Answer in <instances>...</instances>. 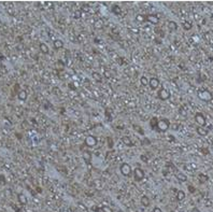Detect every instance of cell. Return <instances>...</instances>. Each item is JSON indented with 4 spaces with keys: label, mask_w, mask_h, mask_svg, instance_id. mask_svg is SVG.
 <instances>
[{
    "label": "cell",
    "mask_w": 213,
    "mask_h": 212,
    "mask_svg": "<svg viewBox=\"0 0 213 212\" xmlns=\"http://www.w3.org/2000/svg\"><path fill=\"white\" fill-rule=\"evenodd\" d=\"M170 121L168 119H161L160 121H158L157 123V127L156 129L160 133H166L170 128Z\"/></svg>",
    "instance_id": "obj_1"
},
{
    "label": "cell",
    "mask_w": 213,
    "mask_h": 212,
    "mask_svg": "<svg viewBox=\"0 0 213 212\" xmlns=\"http://www.w3.org/2000/svg\"><path fill=\"white\" fill-rule=\"evenodd\" d=\"M197 96H198V98H199V99H201L202 101H206V102L211 101V100H212V98H213L212 93H211V92H209L208 89L199 90V92H198V94H197Z\"/></svg>",
    "instance_id": "obj_2"
},
{
    "label": "cell",
    "mask_w": 213,
    "mask_h": 212,
    "mask_svg": "<svg viewBox=\"0 0 213 212\" xmlns=\"http://www.w3.org/2000/svg\"><path fill=\"white\" fill-rule=\"evenodd\" d=\"M134 173V179L136 182H140L144 179V176H145V173H144V170H142L140 167H137L135 168V170L133 171Z\"/></svg>",
    "instance_id": "obj_3"
},
{
    "label": "cell",
    "mask_w": 213,
    "mask_h": 212,
    "mask_svg": "<svg viewBox=\"0 0 213 212\" xmlns=\"http://www.w3.org/2000/svg\"><path fill=\"white\" fill-rule=\"evenodd\" d=\"M120 170H121V173L124 175V176H130L133 173V169H131V166H130L129 164L127 163H123L120 167Z\"/></svg>",
    "instance_id": "obj_4"
},
{
    "label": "cell",
    "mask_w": 213,
    "mask_h": 212,
    "mask_svg": "<svg viewBox=\"0 0 213 212\" xmlns=\"http://www.w3.org/2000/svg\"><path fill=\"white\" fill-rule=\"evenodd\" d=\"M195 122L199 125V127H205L206 124H207L205 115L202 113H200V112H198V113L195 114Z\"/></svg>",
    "instance_id": "obj_5"
},
{
    "label": "cell",
    "mask_w": 213,
    "mask_h": 212,
    "mask_svg": "<svg viewBox=\"0 0 213 212\" xmlns=\"http://www.w3.org/2000/svg\"><path fill=\"white\" fill-rule=\"evenodd\" d=\"M170 92L168 89H166L165 87H161L158 92V98L163 101H166V100H168L170 98Z\"/></svg>",
    "instance_id": "obj_6"
},
{
    "label": "cell",
    "mask_w": 213,
    "mask_h": 212,
    "mask_svg": "<svg viewBox=\"0 0 213 212\" xmlns=\"http://www.w3.org/2000/svg\"><path fill=\"white\" fill-rule=\"evenodd\" d=\"M84 142H85V145H87L89 148H93V147H96L98 140H97V138L95 137V136H87L85 138Z\"/></svg>",
    "instance_id": "obj_7"
},
{
    "label": "cell",
    "mask_w": 213,
    "mask_h": 212,
    "mask_svg": "<svg viewBox=\"0 0 213 212\" xmlns=\"http://www.w3.org/2000/svg\"><path fill=\"white\" fill-rule=\"evenodd\" d=\"M145 21L151 23V24L153 25H158L159 24V17L155 14H149L145 16Z\"/></svg>",
    "instance_id": "obj_8"
},
{
    "label": "cell",
    "mask_w": 213,
    "mask_h": 212,
    "mask_svg": "<svg viewBox=\"0 0 213 212\" xmlns=\"http://www.w3.org/2000/svg\"><path fill=\"white\" fill-rule=\"evenodd\" d=\"M159 84H160V82H159V80H158L157 78H151V79L149 80V86H150V88L153 89V90L157 89L158 86H159Z\"/></svg>",
    "instance_id": "obj_9"
},
{
    "label": "cell",
    "mask_w": 213,
    "mask_h": 212,
    "mask_svg": "<svg viewBox=\"0 0 213 212\" xmlns=\"http://www.w3.org/2000/svg\"><path fill=\"white\" fill-rule=\"evenodd\" d=\"M64 45H65V43H64V41L60 40V39H56V40L53 42V46H54L55 50H60V49H63Z\"/></svg>",
    "instance_id": "obj_10"
},
{
    "label": "cell",
    "mask_w": 213,
    "mask_h": 212,
    "mask_svg": "<svg viewBox=\"0 0 213 212\" xmlns=\"http://www.w3.org/2000/svg\"><path fill=\"white\" fill-rule=\"evenodd\" d=\"M17 200H18V203L21 204V205H23V206H26L27 204H28V199H27V197L24 195V194H18L17 195Z\"/></svg>",
    "instance_id": "obj_11"
},
{
    "label": "cell",
    "mask_w": 213,
    "mask_h": 212,
    "mask_svg": "<svg viewBox=\"0 0 213 212\" xmlns=\"http://www.w3.org/2000/svg\"><path fill=\"white\" fill-rule=\"evenodd\" d=\"M196 132H197V134H198L199 136L206 137V136H208V134H209V129L206 128V127H198V128L196 129Z\"/></svg>",
    "instance_id": "obj_12"
},
{
    "label": "cell",
    "mask_w": 213,
    "mask_h": 212,
    "mask_svg": "<svg viewBox=\"0 0 213 212\" xmlns=\"http://www.w3.org/2000/svg\"><path fill=\"white\" fill-rule=\"evenodd\" d=\"M140 203H141V205L143 206L144 208H148L149 206H150V204H151V201H150V198L146 196V195H143L141 197V199H140Z\"/></svg>",
    "instance_id": "obj_13"
},
{
    "label": "cell",
    "mask_w": 213,
    "mask_h": 212,
    "mask_svg": "<svg viewBox=\"0 0 213 212\" xmlns=\"http://www.w3.org/2000/svg\"><path fill=\"white\" fill-rule=\"evenodd\" d=\"M122 141H123V143L128 148H131L134 145V142L131 141V139H130V137H128V136H124L122 138Z\"/></svg>",
    "instance_id": "obj_14"
},
{
    "label": "cell",
    "mask_w": 213,
    "mask_h": 212,
    "mask_svg": "<svg viewBox=\"0 0 213 212\" xmlns=\"http://www.w3.org/2000/svg\"><path fill=\"white\" fill-rule=\"evenodd\" d=\"M175 178L179 182H186L187 181V176L183 172H176L175 173Z\"/></svg>",
    "instance_id": "obj_15"
},
{
    "label": "cell",
    "mask_w": 213,
    "mask_h": 212,
    "mask_svg": "<svg viewBox=\"0 0 213 212\" xmlns=\"http://www.w3.org/2000/svg\"><path fill=\"white\" fill-rule=\"evenodd\" d=\"M27 97H28V94H27V92H26L25 89H22V90H19V92H18V94H17V98H18L19 100H22V101L26 100V99H27Z\"/></svg>",
    "instance_id": "obj_16"
},
{
    "label": "cell",
    "mask_w": 213,
    "mask_h": 212,
    "mask_svg": "<svg viewBox=\"0 0 213 212\" xmlns=\"http://www.w3.org/2000/svg\"><path fill=\"white\" fill-rule=\"evenodd\" d=\"M208 180H209V176H208L206 173H202V172H201V173L198 174V181H199L201 184L206 183Z\"/></svg>",
    "instance_id": "obj_17"
},
{
    "label": "cell",
    "mask_w": 213,
    "mask_h": 212,
    "mask_svg": "<svg viewBox=\"0 0 213 212\" xmlns=\"http://www.w3.org/2000/svg\"><path fill=\"white\" fill-rule=\"evenodd\" d=\"M39 48H40V51H41L43 54H45V55L50 53V49H49V46H47L45 43H43V42H41V43H40Z\"/></svg>",
    "instance_id": "obj_18"
},
{
    "label": "cell",
    "mask_w": 213,
    "mask_h": 212,
    "mask_svg": "<svg viewBox=\"0 0 213 212\" xmlns=\"http://www.w3.org/2000/svg\"><path fill=\"white\" fill-rule=\"evenodd\" d=\"M185 192L184 191H182V190H179L178 191V193H176V199L179 200V201H182V200H184V198H185Z\"/></svg>",
    "instance_id": "obj_19"
},
{
    "label": "cell",
    "mask_w": 213,
    "mask_h": 212,
    "mask_svg": "<svg viewBox=\"0 0 213 212\" xmlns=\"http://www.w3.org/2000/svg\"><path fill=\"white\" fill-rule=\"evenodd\" d=\"M168 28H169L170 31H175L178 29V24H176L175 22H173V21H170L168 23Z\"/></svg>",
    "instance_id": "obj_20"
},
{
    "label": "cell",
    "mask_w": 213,
    "mask_h": 212,
    "mask_svg": "<svg viewBox=\"0 0 213 212\" xmlns=\"http://www.w3.org/2000/svg\"><path fill=\"white\" fill-rule=\"evenodd\" d=\"M92 77H93V79L96 81V82H98V83H100V82L102 81V75L100 74V73H98V72H93L92 73Z\"/></svg>",
    "instance_id": "obj_21"
},
{
    "label": "cell",
    "mask_w": 213,
    "mask_h": 212,
    "mask_svg": "<svg viewBox=\"0 0 213 212\" xmlns=\"http://www.w3.org/2000/svg\"><path fill=\"white\" fill-rule=\"evenodd\" d=\"M83 158H84V160H85L87 164H89V161H90V159H92L90 152H88V151H84V153H83Z\"/></svg>",
    "instance_id": "obj_22"
},
{
    "label": "cell",
    "mask_w": 213,
    "mask_h": 212,
    "mask_svg": "<svg viewBox=\"0 0 213 212\" xmlns=\"http://www.w3.org/2000/svg\"><path fill=\"white\" fill-rule=\"evenodd\" d=\"M94 26H95V28L100 29V28H102V27L104 26V23H103V21H102V19H97L96 22H95Z\"/></svg>",
    "instance_id": "obj_23"
},
{
    "label": "cell",
    "mask_w": 213,
    "mask_h": 212,
    "mask_svg": "<svg viewBox=\"0 0 213 212\" xmlns=\"http://www.w3.org/2000/svg\"><path fill=\"white\" fill-rule=\"evenodd\" d=\"M140 83H141L142 86H148L149 85V79L146 77H144V75H142L140 78Z\"/></svg>",
    "instance_id": "obj_24"
},
{
    "label": "cell",
    "mask_w": 213,
    "mask_h": 212,
    "mask_svg": "<svg viewBox=\"0 0 213 212\" xmlns=\"http://www.w3.org/2000/svg\"><path fill=\"white\" fill-rule=\"evenodd\" d=\"M193 28V24L191 22H184L183 23V29L184 30H191Z\"/></svg>",
    "instance_id": "obj_25"
},
{
    "label": "cell",
    "mask_w": 213,
    "mask_h": 212,
    "mask_svg": "<svg viewBox=\"0 0 213 212\" xmlns=\"http://www.w3.org/2000/svg\"><path fill=\"white\" fill-rule=\"evenodd\" d=\"M157 123H158V121H157L156 117H153V119L151 120V122H150V125H151V127L154 129V128L157 127Z\"/></svg>",
    "instance_id": "obj_26"
},
{
    "label": "cell",
    "mask_w": 213,
    "mask_h": 212,
    "mask_svg": "<svg viewBox=\"0 0 213 212\" xmlns=\"http://www.w3.org/2000/svg\"><path fill=\"white\" fill-rule=\"evenodd\" d=\"M136 21L139 22V23H143V22H145V16L142 15V14H137L136 15Z\"/></svg>",
    "instance_id": "obj_27"
},
{
    "label": "cell",
    "mask_w": 213,
    "mask_h": 212,
    "mask_svg": "<svg viewBox=\"0 0 213 212\" xmlns=\"http://www.w3.org/2000/svg\"><path fill=\"white\" fill-rule=\"evenodd\" d=\"M101 211H102V212H114V211H113V209H112L111 207H109V206H105V205L101 207Z\"/></svg>",
    "instance_id": "obj_28"
},
{
    "label": "cell",
    "mask_w": 213,
    "mask_h": 212,
    "mask_svg": "<svg viewBox=\"0 0 213 212\" xmlns=\"http://www.w3.org/2000/svg\"><path fill=\"white\" fill-rule=\"evenodd\" d=\"M134 129H135V132L139 133L140 135H144V132L142 130V128H141L139 125H134Z\"/></svg>",
    "instance_id": "obj_29"
},
{
    "label": "cell",
    "mask_w": 213,
    "mask_h": 212,
    "mask_svg": "<svg viewBox=\"0 0 213 212\" xmlns=\"http://www.w3.org/2000/svg\"><path fill=\"white\" fill-rule=\"evenodd\" d=\"M81 16H82V11L81 10H77L75 12L73 13V18H75V19H79Z\"/></svg>",
    "instance_id": "obj_30"
},
{
    "label": "cell",
    "mask_w": 213,
    "mask_h": 212,
    "mask_svg": "<svg viewBox=\"0 0 213 212\" xmlns=\"http://www.w3.org/2000/svg\"><path fill=\"white\" fill-rule=\"evenodd\" d=\"M112 12L114 13V14H120L121 13V8L120 7H117V6H114L113 7V9H112Z\"/></svg>",
    "instance_id": "obj_31"
},
{
    "label": "cell",
    "mask_w": 213,
    "mask_h": 212,
    "mask_svg": "<svg viewBox=\"0 0 213 212\" xmlns=\"http://www.w3.org/2000/svg\"><path fill=\"white\" fill-rule=\"evenodd\" d=\"M170 127L172 128V130H180L182 126L180 124H172V125H170Z\"/></svg>",
    "instance_id": "obj_32"
},
{
    "label": "cell",
    "mask_w": 213,
    "mask_h": 212,
    "mask_svg": "<svg viewBox=\"0 0 213 212\" xmlns=\"http://www.w3.org/2000/svg\"><path fill=\"white\" fill-rule=\"evenodd\" d=\"M187 188H188V192L191 193V194H194V193L196 192V188H195L193 185H188V186H187Z\"/></svg>",
    "instance_id": "obj_33"
},
{
    "label": "cell",
    "mask_w": 213,
    "mask_h": 212,
    "mask_svg": "<svg viewBox=\"0 0 213 212\" xmlns=\"http://www.w3.org/2000/svg\"><path fill=\"white\" fill-rule=\"evenodd\" d=\"M140 159H141L142 161H144V163H148V161H149V157H148V155H144V154H142V155L140 156Z\"/></svg>",
    "instance_id": "obj_34"
},
{
    "label": "cell",
    "mask_w": 213,
    "mask_h": 212,
    "mask_svg": "<svg viewBox=\"0 0 213 212\" xmlns=\"http://www.w3.org/2000/svg\"><path fill=\"white\" fill-rule=\"evenodd\" d=\"M0 183L6 184V178H4V175H2V174H0Z\"/></svg>",
    "instance_id": "obj_35"
},
{
    "label": "cell",
    "mask_w": 213,
    "mask_h": 212,
    "mask_svg": "<svg viewBox=\"0 0 213 212\" xmlns=\"http://www.w3.org/2000/svg\"><path fill=\"white\" fill-rule=\"evenodd\" d=\"M108 144H109V148H110V149L113 148V141H112L111 138H108Z\"/></svg>",
    "instance_id": "obj_36"
},
{
    "label": "cell",
    "mask_w": 213,
    "mask_h": 212,
    "mask_svg": "<svg viewBox=\"0 0 213 212\" xmlns=\"http://www.w3.org/2000/svg\"><path fill=\"white\" fill-rule=\"evenodd\" d=\"M153 212H163V210L159 207H154L153 208Z\"/></svg>",
    "instance_id": "obj_37"
},
{
    "label": "cell",
    "mask_w": 213,
    "mask_h": 212,
    "mask_svg": "<svg viewBox=\"0 0 213 212\" xmlns=\"http://www.w3.org/2000/svg\"><path fill=\"white\" fill-rule=\"evenodd\" d=\"M191 212H200V210L198 209V208H196V207H194L192 210H191Z\"/></svg>",
    "instance_id": "obj_38"
},
{
    "label": "cell",
    "mask_w": 213,
    "mask_h": 212,
    "mask_svg": "<svg viewBox=\"0 0 213 212\" xmlns=\"http://www.w3.org/2000/svg\"><path fill=\"white\" fill-rule=\"evenodd\" d=\"M104 77H106L108 79H110V78H111V74H109V72H108V71H105V72H104Z\"/></svg>",
    "instance_id": "obj_39"
},
{
    "label": "cell",
    "mask_w": 213,
    "mask_h": 212,
    "mask_svg": "<svg viewBox=\"0 0 213 212\" xmlns=\"http://www.w3.org/2000/svg\"><path fill=\"white\" fill-rule=\"evenodd\" d=\"M44 4L47 6V7H53V3H50V2H45Z\"/></svg>",
    "instance_id": "obj_40"
},
{
    "label": "cell",
    "mask_w": 213,
    "mask_h": 212,
    "mask_svg": "<svg viewBox=\"0 0 213 212\" xmlns=\"http://www.w3.org/2000/svg\"><path fill=\"white\" fill-rule=\"evenodd\" d=\"M168 138H169V140H171V141H174V137H173V136H168Z\"/></svg>",
    "instance_id": "obj_41"
},
{
    "label": "cell",
    "mask_w": 213,
    "mask_h": 212,
    "mask_svg": "<svg viewBox=\"0 0 213 212\" xmlns=\"http://www.w3.org/2000/svg\"><path fill=\"white\" fill-rule=\"evenodd\" d=\"M169 212H175V211H173V210H170V211H169Z\"/></svg>",
    "instance_id": "obj_42"
},
{
    "label": "cell",
    "mask_w": 213,
    "mask_h": 212,
    "mask_svg": "<svg viewBox=\"0 0 213 212\" xmlns=\"http://www.w3.org/2000/svg\"><path fill=\"white\" fill-rule=\"evenodd\" d=\"M211 17H212V18H213V13H212V15H211Z\"/></svg>",
    "instance_id": "obj_43"
}]
</instances>
